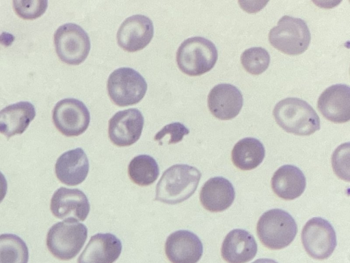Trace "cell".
Listing matches in <instances>:
<instances>
[{"label":"cell","mask_w":350,"mask_h":263,"mask_svg":"<svg viewBox=\"0 0 350 263\" xmlns=\"http://www.w3.org/2000/svg\"><path fill=\"white\" fill-rule=\"evenodd\" d=\"M257 244L254 236L244 229L230 231L224 238L221 253L228 263H246L256 255Z\"/></svg>","instance_id":"d6986e66"},{"label":"cell","mask_w":350,"mask_h":263,"mask_svg":"<svg viewBox=\"0 0 350 263\" xmlns=\"http://www.w3.org/2000/svg\"><path fill=\"white\" fill-rule=\"evenodd\" d=\"M218 58L215 45L209 40L195 36L184 40L176 51V62L184 73L201 75L215 66Z\"/></svg>","instance_id":"277c9868"},{"label":"cell","mask_w":350,"mask_h":263,"mask_svg":"<svg viewBox=\"0 0 350 263\" xmlns=\"http://www.w3.org/2000/svg\"><path fill=\"white\" fill-rule=\"evenodd\" d=\"M189 133V129H187L183 124L179 122H174L165 125L154 136V140L160 141L165 136L169 134L170 136V138L168 144H175L180 142L183 137Z\"/></svg>","instance_id":"f1b7e54d"},{"label":"cell","mask_w":350,"mask_h":263,"mask_svg":"<svg viewBox=\"0 0 350 263\" xmlns=\"http://www.w3.org/2000/svg\"><path fill=\"white\" fill-rule=\"evenodd\" d=\"M50 208L53 214L58 218L83 221L90 212V206L81 190L61 187L53 195Z\"/></svg>","instance_id":"8fae6325"},{"label":"cell","mask_w":350,"mask_h":263,"mask_svg":"<svg viewBox=\"0 0 350 263\" xmlns=\"http://www.w3.org/2000/svg\"><path fill=\"white\" fill-rule=\"evenodd\" d=\"M47 1H14L15 12L24 19H35L44 13Z\"/></svg>","instance_id":"4316f807"},{"label":"cell","mask_w":350,"mask_h":263,"mask_svg":"<svg viewBox=\"0 0 350 263\" xmlns=\"http://www.w3.org/2000/svg\"><path fill=\"white\" fill-rule=\"evenodd\" d=\"M54 44L59 58L70 65H78L88 57L90 40L86 32L75 23H66L54 34Z\"/></svg>","instance_id":"ba28073f"},{"label":"cell","mask_w":350,"mask_h":263,"mask_svg":"<svg viewBox=\"0 0 350 263\" xmlns=\"http://www.w3.org/2000/svg\"><path fill=\"white\" fill-rule=\"evenodd\" d=\"M265 149L262 143L254 138H245L239 140L232 151V161L242 171L256 168L262 162Z\"/></svg>","instance_id":"603a6c76"},{"label":"cell","mask_w":350,"mask_h":263,"mask_svg":"<svg viewBox=\"0 0 350 263\" xmlns=\"http://www.w3.org/2000/svg\"><path fill=\"white\" fill-rule=\"evenodd\" d=\"M311 35L306 23L299 18L283 16L269 32L270 44L281 52L299 55L308 47Z\"/></svg>","instance_id":"8992f818"},{"label":"cell","mask_w":350,"mask_h":263,"mask_svg":"<svg viewBox=\"0 0 350 263\" xmlns=\"http://www.w3.org/2000/svg\"><path fill=\"white\" fill-rule=\"evenodd\" d=\"M90 121L88 109L76 99H64L56 103L53 110V123L66 136L81 135L88 129Z\"/></svg>","instance_id":"30bf717a"},{"label":"cell","mask_w":350,"mask_h":263,"mask_svg":"<svg viewBox=\"0 0 350 263\" xmlns=\"http://www.w3.org/2000/svg\"><path fill=\"white\" fill-rule=\"evenodd\" d=\"M130 179L142 186L154 182L159 175V168L156 160L148 155H139L130 162L128 166Z\"/></svg>","instance_id":"cb8c5ba5"},{"label":"cell","mask_w":350,"mask_h":263,"mask_svg":"<svg viewBox=\"0 0 350 263\" xmlns=\"http://www.w3.org/2000/svg\"><path fill=\"white\" fill-rule=\"evenodd\" d=\"M29 251L25 242L12 234L0 235V263H27Z\"/></svg>","instance_id":"d4e9b609"},{"label":"cell","mask_w":350,"mask_h":263,"mask_svg":"<svg viewBox=\"0 0 350 263\" xmlns=\"http://www.w3.org/2000/svg\"><path fill=\"white\" fill-rule=\"evenodd\" d=\"M273 114L284 131L297 136H309L320 129V118L313 108L304 100L288 97L280 101Z\"/></svg>","instance_id":"7a4b0ae2"},{"label":"cell","mask_w":350,"mask_h":263,"mask_svg":"<svg viewBox=\"0 0 350 263\" xmlns=\"http://www.w3.org/2000/svg\"><path fill=\"white\" fill-rule=\"evenodd\" d=\"M144 119L137 108H130L116 112L109 121V137L119 147L130 146L141 136Z\"/></svg>","instance_id":"7c38bea8"},{"label":"cell","mask_w":350,"mask_h":263,"mask_svg":"<svg viewBox=\"0 0 350 263\" xmlns=\"http://www.w3.org/2000/svg\"><path fill=\"white\" fill-rule=\"evenodd\" d=\"M154 35L152 21L142 14H135L126 18L120 26L117 35L118 45L129 52L145 48Z\"/></svg>","instance_id":"4fadbf2b"},{"label":"cell","mask_w":350,"mask_h":263,"mask_svg":"<svg viewBox=\"0 0 350 263\" xmlns=\"http://www.w3.org/2000/svg\"><path fill=\"white\" fill-rule=\"evenodd\" d=\"M201 173L194 166L175 164L162 175L156 187L155 200L176 204L189 199L196 191Z\"/></svg>","instance_id":"6da1fadb"},{"label":"cell","mask_w":350,"mask_h":263,"mask_svg":"<svg viewBox=\"0 0 350 263\" xmlns=\"http://www.w3.org/2000/svg\"><path fill=\"white\" fill-rule=\"evenodd\" d=\"M256 231L260 242L271 249H281L288 246L297 233L293 216L281 209H272L260 217Z\"/></svg>","instance_id":"3957f363"},{"label":"cell","mask_w":350,"mask_h":263,"mask_svg":"<svg viewBox=\"0 0 350 263\" xmlns=\"http://www.w3.org/2000/svg\"><path fill=\"white\" fill-rule=\"evenodd\" d=\"M208 107L211 114L220 120H230L240 112L243 103L241 91L230 84L215 86L208 95Z\"/></svg>","instance_id":"2e32d148"},{"label":"cell","mask_w":350,"mask_h":263,"mask_svg":"<svg viewBox=\"0 0 350 263\" xmlns=\"http://www.w3.org/2000/svg\"><path fill=\"white\" fill-rule=\"evenodd\" d=\"M301 241L307 253L317 260L329 258L337 244L334 227L321 217L312 218L305 224Z\"/></svg>","instance_id":"9c48e42d"},{"label":"cell","mask_w":350,"mask_h":263,"mask_svg":"<svg viewBox=\"0 0 350 263\" xmlns=\"http://www.w3.org/2000/svg\"><path fill=\"white\" fill-rule=\"evenodd\" d=\"M241 62L247 72L257 75L267 69L270 62V55L262 47H252L243 52L241 55Z\"/></svg>","instance_id":"484cf974"},{"label":"cell","mask_w":350,"mask_h":263,"mask_svg":"<svg viewBox=\"0 0 350 263\" xmlns=\"http://www.w3.org/2000/svg\"><path fill=\"white\" fill-rule=\"evenodd\" d=\"M317 107L328 121L342 123L350 118V88L346 84H335L327 88L318 99Z\"/></svg>","instance_id":"9a60e30c"},{"label":"cell","mask_w":350,"mask_h":263,"mask_svg":"<svg viewBox=\"0 0 350 263\" xmlns=\"http://www.w3.org/2000/svg\"><path fill=\"white\" fill-rule=\"evenodd\" d=\"M8 190V183L3 174L0 172V203L5 197Z\"/></svg>","instance_id":"f546056e"},{"label":"cell","mask_w":350,"mask_h":263,"mask_svg":"<svg viewBox=\"0 0 350 263\" xmlns=\"http://www.w3.org/2000/svg\"><path fill=\"white\" fill-rule=\"evenodd\" d=\"M122 251L121 241L113 234L92 236L77 260L78 263H113Z\"/></svg>","instance_id":"e0dca14e"},{"label":"cell","mask_w":350,"mask_h":263,"mask_svg":"<svg viewBox=\"0 0 350 263\" xmlns=\"http://www.w3.org/2000/svg\"><path fill=\"white\" fill-rule=\"evenodd\" d=\"M349 143L342 144L333 153L332 158V167L338 177L349 181Z\"/></svg>","instance_id":"83f0119b"},{"label":"cell","mask_w":350,"mask_h":263,"mask_svg":"<svg viewBox=\"0 0 350 263\" xmlns=\"http://www.w3.org/2000/svg\"><path fill=\"white\" fill-rule=\"evenodd\" d=\"M235 192L231 182L222 177L206 181L201 188L200 200L202 206L212 212H222L233 203Z\"/></svg>","instance_id":"ffe728a7"},{"label":"cell","mask_w":350,"mask_h":263,"mask_svg":"<svg viewBox=\"0 0 350 263\" xmlns=\"http://www.w3.org/2000/svg\"><path fill=\"white\" fill-rule=\"evenodd\" d=\"M36 116L33 105L20 101L0 110V133L8 138L23 134Z\"/></svg>","instance_id":"7402d4cb"},{"label":"cell","mask_w":350,"mask_h":263,"mask_svg":"<svg viewBox=\"0 0 350 263\" xmlns=\"http://www.w3.org/2000/svg\"><path fill=\"white\" fill-rule=\"evenodd\" d=\"M252 263H278L276 261L269 258H260Z\"/></svg>","instance_id":"4dcf8cb0"},{"label":"cell","mask_w":350,"mask_h":263,"mask_svg":"<svg viewBox=\"0 0 350 263\" xmlns=\"http://www.w3.org/2000/svg\"><path fill=\"white\" fill-rule=\"evenodd\" d=\"M147 90L144 78L135 70L122 67L113 71L107 80V91L112 101L119 106L139 103Z\"/></svg>","instance_id":"52a82bcc"},{"label":"cell","mask_w":350,"mask_h":263,"mask_svg":"<svg viewBox=\"0 0 350 263\" xmlns=\"http://www.w3.org/2000/svg\"><path fill=\"white\" fill-rule=\"evenodd\" d=\"M55 171L57 179L68 186L82 183L89 171V161L81 148L69 150L56 161Z\"/></svg>","instance_id":"ac0fdd59"},{"label":"cell","mask_w":350,"mask_h":263,"mask_svg":"<svg viewBox=\"0 0 350 263\" xmlns=\"http://www.w3.org/2000/svg\"><path fill=\"white\" fill-rule=\"evenodd\" d=\"M88 238V229L77 221H64L53 225L46 236V246L55 258L68 260L75 258Z\"/></svg>","instance_id":"5b68a950"},{"label":"cell","mask_w":350,"mask_h":263,"mask_svg":"<svg viewBox=\"0 0 350 263\" xmlns=\"http://www.w3.org/2000/svg\"><path fill=\"white\" fill-rule=\"evenodd\" d=\"M165 251L172 263H197L202 255L203 245L193 232L178 230L167 237Z\"/></svg>","instance_id":"5bb4252c"},{"label":"cell","mask_w":350,"mask_h":263,"mask_svg":"<svg viewBox=\"0 0 350 263\" xmlns=\"http://www.w3.org/2000/svg\"><path fill=\"white\" fill-rule=\"evenodd\" d=\"M274 193L285 200H293L304 192L306 181L303 172L297 166L286 164L280 167L271 178Z\"/></svg>","instance_id":"44dd1931"}]
</instances>
